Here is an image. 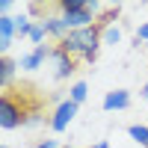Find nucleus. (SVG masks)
<instances>
[{
	"label": "nucleus",
	"mask_w": 148,
	"mask_h": 148,
	"mask_svg": "<svg viewBox=\"0 0 148 148\" xmlns=\"http://www.w3.org/2000/svg\"><path fill=\"white\" fill-rule=\"evenodd\" d=\"M101 33L104 27L101 24H95V27H86V30H71L62 42L56 47H62L68 56H74L77 62H95L98 59V51H101Z\"/></svg>",
	"instance_id": "nucleus-1"
},
{
	"label": "nucleus",
	"mask_w": 148,
	"mask_h": 148,
	"mask_svg": "<svg viewBox=\"0 0 148 148\" xmlns=\"http://www.w3.org/2000/svg\"><path fill=\"white\" fill-rule=\"evenodd\" d=\"M30 113H33V110H27V107L21 104V95L3 92V98H0V127H3V130L27 127Z\"/></svg>",
	"instance_id": "nucleus-2"
},
{
	"label": "nucleus",
	"mask_w": 148,
	"mask_h": 148,
	"mask_svg": "<svg viewBox=\"0 0 148 148\" xmlns=\"http://www.w3.org/2000/svg\"><path fill=\"white\" fill-rule=\"evenodd\" d=\"M77 113H80V107L74 104V101H68V98H65L62 104H56V107H53L51 119H47V127H51L53 133H65V130H68V125H71L74 119H77Z\"/></svg>",
	"instance_id": "nucleus-3"
},
{
	"label": "nucleus",
	"mask_w": 148,
	"mask_h": 148,
	"mask_svg": "<svg viewBox=\"0 0 148 148\" xmlns=\"http://www.w3.org/2000/svg\"><path fill=\"white\" fill-rule=\"evenodd\" d=\"M47 62L53 65V71H51V74H53V80H59V83H62V80H68L71 74L77 71V59H74V56H68L62 47H56V45H53V53H51V59H47Z\"/></svg>",
	"instance_id": "nucleus-4"
},
{
	"label": "nucleus",
	"mask_w": 148,
	"mask_h": 148,
	"mask_svg": "<svg viewBox=\"0 0 148 148\" xmlns=\"http://www.w3.org/2000/svg\"><path fill=\"white\" fill-rule=\"evenodd\" d=\"M51 53H53V45H39V47H30L27 53H24L21 59H18V68L21 71H39V68H45V62L51 59Z\"/></svg>",
	"instance_id": "nucleus-5"
},
{
	"label": "nucleus",
	"mask_w": 148,
	"mask_h": 148,
	"mask_svg": "<svg viewBox=\"0 0 148 148\" xmlns=\"http://www.w3.org/2000/svg\"><path fill=\"white\" fill-rule=\"evenodd\" d=\"M36 21H42V24H45L47 39H53L56 45H59V42H62L65 36L71 33V30H68V24H65V18L59 15V12H56V15H42V18H36Z\"/></svg>",
	"instance_id": "nucleus-6"
},
{
	"label": "nucleus",
	"mask_w": 148,
	"mask_h": 148,
	"mask_svg": "<svg viewBox=\"0 0 148 148\" xmlns=\"http://www.w3.org/2000/svg\"><path fill=\"white\" fill-rule=\"evenodd\" d=\"M130 107V92L127 89H113L104 95V110L107 113H119V110H127Z\"/></svg>",
	"instance_id": "nucleus-7"
},
{
	"label": "nucleus",
	"mask_w": 148,
	"mask_h": 148,
	"mask_svg": "<svg viewBox=\"0 0 148 148\" xmlns=\"http://www.w3.org/2000/svg\"><path fill=\"white\" fill-rule=\"evenodd\" d=\"M15 71H18V59H12V56H0V89H3V92L12 89Z\"/></svg>",
	"instance_id": "nucleus-8"
},
{
	"label": "nucleus",
	"mask_w": 148,
	"mask_h": 148,
	"mask_svg": "<svg viewBox=\"0 0 148 148\" xmlns=\"http://www.w3.org/2000/svg\"><path fill=\"white\" fill-rule=\"evenodd\" d=\"M86 98H89V83H86V80H74L68 86V101H74V104L80 107Z\"/></svg>",
	"instance_id": "nucleus-9"
},
{
	"label": "nucleus",
	"mask_w": 148,
	"mask_h": 148,
	"mask_svg": "<svg viewBox=\"0 0 148 148\" xmlns=\"http://www.w3.org/2000/svg\"><path fill=\"white\" fill-rule=\"evenodd\" d=\"M127 136L136 142V145L148 148V125H130V127H127Z\"/></svg>",
	"instance_id": "nucleus-10"
},
{
	"label": "nucleus",
	"mask_w": 148,
	"mask_h": 148,
	"mask_svg": "<svg viewBox=\"0 0 148 148\" xmlns=\"http://www.w3.org/2000/svg\"><path fill=\"white\" fill-rule=\"evenodd\" d=\"M15 21H18V39H30L36 18H30V15H15Z\"/></svg>",
	"instance_id": "nucleus-11"
},
{
	"label": "nucleus",
	"mask_w": 148,
	"mask_h": 148,
	"mask_svg": "<svg viewBox=\"0 0 148 148\" xmlns=\"http://www.w3.org/2000/svg\"><path fill=\"white\" fill-rule=\"evenodd\" d=\"M119 15H121V6H107L101 12V18H98V24H101V27H113Z\"/></svg>",
	"instance_id": "nucleus-12"
},
{
	"label": "nucleus",
	"mask_w": 148,
	"mask_h": 148,
	"mask_svg": "<svg viewBox=\"0 0 148 148\" xmlns=\"http://www.w3.org/2000/svg\"><path fill=\"white\" fill-rule=\"evenodd\" d=\"M101 42H104V45H119V42H121V27H119V24H113V27H104Z\"/></svg>",
	"instance_id": "nucleus-13"
},
{
	"label": "nucleus",
	"mask_w": 148,
	"mask_h": 148,
	"mask_svg": "<svg viewBox=\"0 0 148 148\" xmlns=\"http://www.w3.org/2000/svg\"><path fill=\"white\" fill-rule=\"evenodd\" d=\"M45 39H47V30H45V24H42V21H36V24H33V33H30V42H33V47L45 45Z\"/></svg>",
	"instance_id": "nucleus-14"
},
{
	"label": "nucleus",
	"mask_w": 148,
	"mask_h": 148,
	"mask_svg": "<svg viewBox=\"0 0 148 148\" xmlns=\"http://www.w3.org/2000/svg\"><path fill=\"white\" fill-rule=\"evenodd\" d=\"M142 45H148V21L136 27V47H142Z\"/></svg>",
	"instance_id": "nucleus-15"
},
{
	"label": "nucleus",
	"mask_w": 148,
	"mask_h": 148,
	"mask_svg": "<svg viewBox=\"0 0 148 148\" xmlns=\"http://www.w3.org/2000/svg\"><path fill=\"white\" fill-rule=\"evenodd\" d=\"M42 121H45V116L39 113V110H33V113H30V119H27V127H39Z\"/></svg>",
	"instance_id": "nucleus-16"
},
{
	"label": "nucleus",
	"mask_w": 148,
	"mask_h": 148,
	"mask_svg": "<svg viewBox=\"0 0 148 148\" xmlns=\"http://www.w3.org/2000/svg\"><path fill=\"white\" fill-rule=\"evenodd\" d=\"M33 148H62V145H59V139H39Z\"/></svg>",
	"instance_id": "nucleus-17"
},
{
	"label": "nucleus",
	"mask_w": 148,
	"mask_h": 148,
	"mask_svg": "<svg viewBox=\"0 0 148 148\" xmlns=\"http://www.w3.org/2000/svg\"><path fill=\"white\" fill-rule=\"evenodd\" d=\"M86 148H110V145H107V142L101 139V142H92V145H86Z\"/></svg>",
	"instance_id": "nucleus-18"
},
{
	"label": "nucleus",
	"mask_w": 148,
	"mask_h": 148,
	"mask_svg": "<svg viewBox=\"0 0 148 148\" xmlns=\"http://www.w3.org/2000/svg\"><path fill=\"white\" fill-rule=\"evenodd\" d=\"M139 95H142V98H145V101H148V83H145V86H142V89H139Z\"/></svg>",
	"instance_id": "nucleus-19"
},
{
	"label": "nucleus",
	"mask_w": 148,
	"mask_h": 148,
	"mask_svg": "<svg viewBox=\"0 0 148 148\" xmlns=\"http://www.w3.org/2000/svg\"><path fill=\"white\" fill-rule=\"evenodd\" d=\"M0 148H9V145H0Z\"/></svg>",
	"instance_id": "nucleus-20"
}]
</instances>
